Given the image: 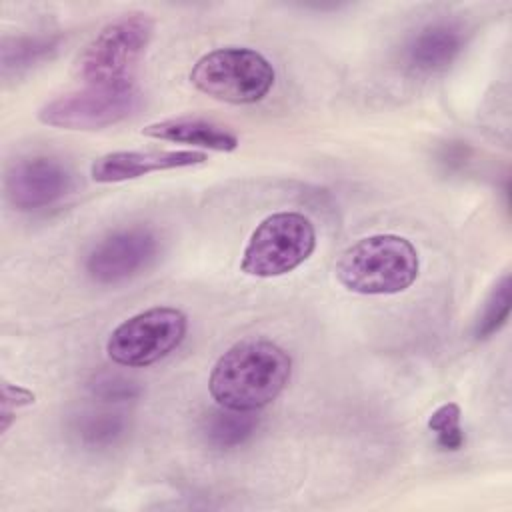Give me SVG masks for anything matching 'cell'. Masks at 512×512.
I'll return each mask as SVG.
<instances>
[{
  "label": "cell",
  "instance_id": "1",
  "mask_svg": "<svg viewBox=\"0 0 512 512\" xmlns=\"http://www.w3.org/2000/svg\"><path fill=\"white\" fill-rule=\"evenodd\" d=\"M290 372L292 360L284 348L266 338H246L216 360L208 390L224 408L254 412L282 394Z\"/></svg>",
  "mask_w": 512,
  "mask_h": 512
},
{
  "label": "cell",
  "instance_id": "2",
  "mask_svg": "<svg viewBox=\"0 0 512 512\" xmlns=\"http://www.w3.org/2000/svg\"><path fill=\"white\" fill-rule=\"evenodd\" d=\"M420 258L414 244L396 234H374L348 246L334 264L338 282L356 294H398L414 284Z\"/></svg>",
  "mask_w": 512,
  "mask_h": 512
},
{
  "label": "cell",
  "instance_id": "3",
  "mask_svg": "<svg viewBox=\"0 0 512 512\" xmlns=\"http://www.w3.org/2000/svg\"><path fill=\"white\" fill-rule=\"evenodd\" d=\"M154 20L148 14H126L104 26L78 54L74 74L90 86L132 84V72L144 56Z\"/></svg>",
  "mask_w": 512,
  "mask_h": 512
},
{
  "label": "cell",
  "instance_id": "4",
  "mask_svg": "<svg viewBox=\"0 0 512 512\" xmlns=\"http://www.w3.org/2000/svg\"><path fill=\"white\" fill-rule=\"evenodd\" d=\"M272 64L256 50L226 46L196 60L190 82L202 94L228 104L260 102L274 86Z\"/></svg>",
  "mask_w": 512,
  "mask_h": 512
},
{
  "label": "cell",
  "instance_id": "5",
  "mask_svg": "<svg viewBox=\"0 0 512 512\" xmlns=\"http://www.w3.org/2000/svg\"><path fill=\"white\" fill-rule=\"evenodd\" d=\"M316 248V230L300 212L266 216L252 232L240 268L248 276L274 278L296 270Z\"/></svg>",
  "mask_w": 512,
  "mask_h": 512
},
{
  "label": "cell",
  "instance_id": "6",
  "mask_svg": "<svg viewBox=\"0 0 512 512\" xmlns=\"http://www.w3.org/2000/svg\"><path fill=\"white\" fill-rule=\"evenodd\" d=\"M188 330L186 314L170 306H154L118 324L106 342L112 362L144 368L174 352Z\"/></svg>",
  "mask_w": 512,
  "mask_h": 512
},
{
  "label": "cell",
  "instance_id": "7",
  "mask_svg": "<svg viewBox=\"0 0 512 512\" xmlns=\"http://www.w3.org/2000/svg\"><path fill=\"white\" fill-rule=\"evenodd\" d=\"M140 106L134 84L90 86L62 94L38 110L42 124L64 130H98L128 118Z\"/></svg>",
  "mask_w": 512,
  "mask_h": 512
},
{
  "label": "cell",
  "instance_id": "8",
  "mask_svg": "<svg viewBox=\"0 0 512 512\" xmlns=\"http://www.w3.org/2000/svg\"><path fill=\"white\" fill-rule=\"evenodd\" d=\"M160 254L158 236L142 226L118 230L100 240L86 256V274L98 284L124 282L148 266Z\"/></svg>",
  "mask_w": 512,
  "mask_h": 512
},
{
  "label": "cell",
  "instance_id": "9",
  "mask_svg": "<svg viewBox=\"0 0 512 512\" xmlns=\"http://www.w3.org/2000/svg\"><path fill=\"white\" fill-rule=\"evenodd\" d=\"M72 188L70 170L48 156L16 160L4 178L8 202L22 212L42 210L60 202Z\"/></svg>",
  "mask_w": 512,
  "mask_h": 512
},
{
  "label": "cell",
  "instance_id": "10",
  "mask_svg": "<svg viewBox=\"0 0 512 512\" xmlns=\"http://www.w3.org/2000/svg\"><path fill=\"white\" fill-rule=\"evenodd\" d=\"M206 160L208 156L196 150H120L94 160L90 166V176L94 182L110 184L140 178L150 172L198 166Z\"/></svg>",
  "mask_w": 512,
  "mask_h": 512
},
{
  "label": "cell",
  "instance_id": "11",
  "mask_svg": "<svg viewBox=\"0 0 512 512\" xmlns=\"http://www.w3.org/2000/svg\"><path fill=\"white\" fill-rule=\"evenodd\" d=\"M464 48V32L450 22L428 24L404 46V62L412 72L434 74L446 70Z\"/></svg>",
  "mask_w": 512,
  "mask_h": 512
},
{
  "label": "cell",
  "instance_id": "12",
  "mask_svg": "<svg viewBox=\"0 0 512 512\" xmlns=\"http://www.w3.org/2000/svg\"><path fill=\"white\" fill-rule=\"evenodd\" d=\"M142 134L154 140L196 146L212 152H232L240 140L234 130L206 118H170L148 124Z\"/></svg>",
  "mask_w": 512,
  "mask_h": 512
},
{
  "label": "cell",
  "instance_id": "13",
  "mask_svg": "<svg viewBox=\"0 0 512 512\" xmlns=\"http://www.w3.org/2000/svg\"><path fill=\"white\" fill-rule=\"evenodd\" d=\"M72 432L92 450L116 446L128 432L126 414L112 408H90L72 420Z\"/></svg>",
  "mask_w": 512,
  "mask_h": 512
},
{
  "label": "cell",
  "instance_id": "14",
  "mask_svg": "<svg viewBox=\"0 0 512 512\" xmlns=\"http://www.w3.org/2000/svg\"><path fill=\"white\" fill-rule=\"evenodd\" d=\"M258 428V418L248 410L220 408L204 418L202 434L208 446L216 450H232L242 446Z\"/></svg>",
  "mask_w": 512,
  "mask_h": 512
},
{
  "label": "cell",
  "instance_id": "15",
  "mask_svg": "<svg viewBox=\"0 0 512 512\" xmlns=\"http://www.w3.org/2000/svg\"><path fill=\"white\" fill-rule=\"evenodd\" d=\"M62 38L56 34H42V36H16V38H4L0 46V62H2V74H20L28 70L30 66L50 58Z\"/></svg>",
  "mask_w": 512,
  "mask_h": 512
},
{
  "label": "cell",
  "instance_id": "16",
  "mask_svg": "<svg viewBox=\"0 0 512 512\" xmlns=\"http://www.w3.org/2000/svg\"><path fill=\"white\" fill-rule=\"evenodd\" d=\"M510 314V276L504 274L484 300L482 312L474 324V338L484 340L498 332Z\"/></svg>",
  "mask_w": 512,
  "mask_h": 512
},
{
  "label": "cell",
  "instance_id": "17",
  "mask_svg": "<svg viewBox=\"0 0 512 512\" xmlns=\"http://www.w3.org/2000/svg\"><path fill=\"white\" fill-rule=\"evenodd\" d=\"M462 410L456 402H446L438 406L430 418L428 428L436 434V442L442 450L456 452L464 446V430H462Z\"/></svg>",
  "mask_w": 512,
  "mask_h": 512
},
{
  "label": "cell",
  "instance_id": "18",
  "mask_svg": "<svg viewBox=\"0 0 512 512\" xmlns=\"http://www.w3.org/2000/svg\"><path fill=\"white\" fill-rule=\"evenodd\" d=\"M92 394L104 402H122V400H132L138 396V386L136 382L118 376V374H102L94 380L90 386Z\"/></svg>",
  "mask_w": 512,
  "mask_h": 512
},
{
  "label": "cell",
  "instance_id": "19",
  "mask_svg": "<svg viewBox=\"0 0 512 512\" xmlns=\"http://www.w3.org/2000/svg\"><path fill=\"white\" fill-rule=\"evenodd\" d=\"M34 394L22 386H12L6 380H2V430L8 428L10 424V408H20V406H28L34 402Z\"/></svg>",
  "mask_w": 512,
  "mask_h": 512
}]
</instances>
